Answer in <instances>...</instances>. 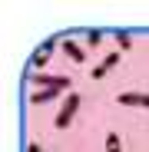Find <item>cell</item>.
Returning a JSON list of instances; mask_svg holds the SVG:
<instances>
[{"instance_id":"cell-1","label":"cell","mask_w":149,"mask_h":152,"mask_svg":"<svg viewBox=\"0 0 149 152\" xmlns=\"http://www.w3.org/2000/svg\"><path fill=\"white\" fill-rule=\"evenodd\" d=\"M27 83H33L37 89H60V93H73V80L63 73H27Z\"/></svg>"},{"instance_id":"cell-2","label":"cell","mask_w":149,"mask_h":152,"mask_svg":"<svg viewBox=\"0 0 149 152\" xmlns=\"http://www.w3.org/2000/svg\"><path fill=\"white\" fill-rule=\"evenodd\" d=\"M80 103H83V96H80V93H66L63 106H60V109H57V116H53V126H57V129H70L73 116L80 113Z\"/></svg>"},{"instance_id":"cell-3","label":"cell","mask_w":149,"mask_h":152,"mask_svg":"<svg viewBox=\"0 0 149 152\" xmlns=\"http://www.w3.org/2000/svg\"><path fill=\"white\" fill-rule=\"evenodd\" d=\"M60 50H63V53H66L73 63H86V46L76 43L73 37H63V40H60Z\"/></svg>"},{"instance_id":"cell-4","label":"cell","mask_w":149,"mask_h":152,"mask_svg":"<svg viewBox=\"0 0 149 152\" xmlns=\"http://www.w3.org/2000/svg\"><path fill=\"white\" fill-rule=\"evenodd\" d=\"M116 103H119V106H142V109H149V93H133V89H126V93L116 96Z\"/></svg>"},{"instance_id":"cell-5","label":"cell","mask_w":149,"mask_h":152,"mask_svg":"<svg viewBox=\"0 0 149 152\" xmlns=\"http://www.w3.org/2000/svg\"><path fill=\"white\" fill-rule=\"evenodd\" d=\"M119 56H123L119 50H113V53H106L103 60H99V63L93 66V80H103V76H106V73H109V69H113V66L119 63Z\"/></svg>"},{"instance_id":"cell-6","label":"cell","mask_w":149,"mask_h":152,"mask_svg":"<svg viewBox=\"0 0 149 152\" xmlns=\"http://www.w3.org/2000/svg\"><path fill=\"white\" fill-rule=\"evenodd\" d=\"M57 96H60V89H33L30 93V103L33 106H43V103H53Z\"/></svg>"},{"instance_id":"cell-7","label":"cell","mask_w":149,"mask_h":152,"mask_svg":"<svg viewBox=\"0 0 149 152\" xmlns=\"http://www.w3.org/2000/svg\"><path fill=\"white\" fill-rule=\"evenodd\" d=\"M46 60H50V53H46V50H33V53H30V73H43V66H46Z\"/></svg>"},{"instance_id":"cell-8","label":"cell","mask_w":149,"mask_h":152,"mask_svg":"<svg viewBox=\"0 0 149 152\" xmlns=\"http://www.w3.org/2000/svg\"><path fill=\"white\" fill-rule=\"evenodd\" d=\"M113 40H116L119 50H129V46H133V37H129L126 30H113Z\"/></svg>"},{"instance_id":"cell-9","label":"cell","mask_w":149,"mask_h":152,"mask_svg":"<svg viewBox=\"0 0 149 152\" xmlns=\"http://www.w3.org/2000/svg\"><path fill=\"white\" fill-rule=\"evenodd\" d=\"M106 152H123V142H119V132H106Z\"/></svg>"},{"instance_id":"cell-10","label":"cell","mask_w":149,"mask_h":152,"mask_svg":"<svg viewBox=\"0 0 149 152\" xmlns=\"http://www.w3.org/2000/svg\"><path fill=\"white\" fill-rule=\"evenodd\" d=\"M103 43V30H86V46H99Z\"/></svg>"},{"instance_id":"cell-11","label":"cell","mask_w":149,"mask_h":152,"mask_svg":"<svg viewBox=\"0 0 149 152\" xmlns=\"http://www.w3.org/2000/svg\"><path fill=\"white\" fill-rule=\"evenodd\" d=\"M57 46H60V40H57V37H46V40L40 43V50H46V53H53Z\"/></svg>"},{"instance_id":"cell-12","label":"cell","mask_w":149,"mask_h":152,"mask_svg":"<svg viewBox=\"0 0 149 152\" xmlns=\"http://www.w3.org/2000/svg\"><path fill=\"white\" fill-rule=\"evenodd\" d=\"M27 152H46V149H43L40 142H33V139H30V142H27Z\"/></svg>"}]
</instances>
